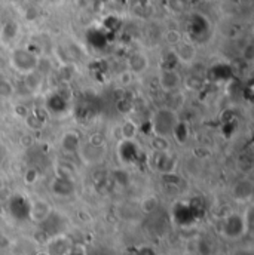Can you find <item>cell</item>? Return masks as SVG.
Masks as SVG:
<instances>
[{"mask_svg":"<svg viewBox=\"0 0 254 255\" xmlns=\"http://www.w3.org/2000/svg\"><path fill=\"white\" fill-rule=\"evenodd\" d=\"M54 212L51 202L45 197H36L28 202L27 217L33 224H43L46 223Z\"/></svg>","mask_w":254,"mask_h":255,"instance_id":"cell-3","label":"cell"},{"mask_svg":"<svg viewBox=\"0 0 254 255\" xmlns=\"http://www.w3.org/2000/svg\"><path fill=\"white\" fill-rule=\"evenodd\" d=\"M150 145H152L153 151H159V153L170 151V148H171V139L162 138V136H155L153 135V138L150 139Z\"/></svg>","mask_w":254,"mask_h":255,"instance_id":"cell-15","label":"cell"},{"mask_svg":"<svg viewBox=\"0 0 254 255\" xmlns=\"http://www.w3.org/2000/svg\"><path fill=\"white\" fill-rule=\"evenodd\" d=\"M119 132H121V139L122 141L131 142L138 135V124L135 121H132V119H127V121H124V124L119 128Z\"/></svg>","mask_w":254,"mask_h":255,"instance_id":"cell-11","label":"cell"},{"mask_svg":"<svg viewBox=\"0 0 254 255\" xmlns=\"http://www.w3.org/2000/svg\"><path fill=\"white\" fill-rule=\"evenodd\" d=\"M180 124V118L177 110L171 107H162L158 109L150 119V127L155 136H162V138H173V133L176 128Z\"/></svg>","mask_w":254,"mask_h":255,"instance_id":"cell-1","label":"cell"},{"mask_svg":"<svg viewBox=\"0 0 254 255\" xmlns=\"http://www.w3.org/2000/svg\"><path fill=\"white\" fill-rule=\"evenodd\" d=\"M176 55H177V58H179L182 63L189 64L195 60L196 51H195V48L192 46L191 43H182V42H180V43H179V48H177V51H176Z\"/></svg>","mask_w":254,"mask_h":255,"instance_id":"cell-12","label":"cell"},{"mask_svg":"<svg viewBox=\"0 0 254 255\" xmlns=\"http://www.w3.org/2000/svg\"><path fill=\"white\" fill-rule=\"evenodd\" d=\"M15 95V86L9 79L0 77V100H9Z\"/></svg>","mask_w":254,"mask_h":255,"instance_id":"cell-14","label":"cell"},{"mask_svg":"<svg viewBox=\"0 0 254 255\" xmlns=\"http://www.w3.org/2000/svg\"><path fill=\"white\" fill-rule=\"evenodd\" d=\"M36 255H49V254H48V253H46V251L43 250V251H39V253H37Z\"/></svg>","mask_w":254,"mask_h":255,"instance_id":"cell-22","label":"cell"},{"mask_svg":"<svg viewBox=\"0 0 254 255\" xmlns=\"http://www.w3.org/2000/svg\"><path fill=\"white\" fill-rule=\"evenodd\" d=\"M3 187H4V180H3V178L0 177V190H1Z\"/></svg>","mask_w":254,"mask_h":255,"instance_id":"cell-21","label":"cell"},{"mask_svg":"<svg viewBox=\"0 0 254 255\" xmlns=\"http://www.w3.org/2000/svg\"><path fill=\"white\" fill-rule=\"evenodd\" d=\"M82 145V139L79 132L76 130H67L61 136V148L64 153H77Z\"/></svg>","mask_w":254,"mask_h":255,"instance_id":"cell-9","label":"cell"},{"mask_svg":"<svg viewBox=\"0 0 254 255\" xmlns=\"http://www.w3.org/2000/svg\"><path fill=\"white\" fill-rule=\"evenodd\" d=\"M159 199L155 196V194H147V196H144L143 199H141V202H140V209L144 212V214H147V215H150V214H153V212H156L158 209H159Z\"/></svg>","mask_w":254,"mask_h":255,"instance_id":"cell-13","label":"cell"},{"mask_svg":"<svg viewBox=\"0 0 254 255\" xmlns=\"http://www.w3.org/2000/svg\"><path fill=\"white\" fill-rule=\"evenodd\" d=\"M232 197L235 202L238 203H249L252 202L254 196V183L252 178L249 177H244L241 180H238L234 187H232V191H231Z\"/></svg>","mask_w":254,"mask_h":255,"instance_id":"cell-5","label":"cell"},{"mask_svg":"<svg viewBox=\"0 0 254 255\" xmlns=\"http://www.w3.org/2000/svg\"><path fill=\"white\" fill-rule=\"evenodd\" d=\"M77 153L85 165H97L106 157V145H91L86 142L85 145H80Z\"/></svg>","mask_w":254,"mask_h":255,"instance_id":"cell-6","label":"cell"},{"mask_svg":"<svg viewBox=\"0 0 254 255\" xmlns=\"http://www.w3.org/2000/svg\"><path fill=\"white\" fill-rule=\"evenodd\" d=\"M167 40L170 43H180V34H179V31H176V30L168 31L167 33Z\"/></svg>","mask_w":254,"mask_h":255,"instance_id":"cell-18","label":"cell"},{"mask_svg":"<svg viewBox=\"0 0 254 255\" xmlns=\"http://www.w3.org/2000/svg\"><path fill=\"white\" fill-rule=\"evenodd\" d=\"M182 83H183V79L176 70L168 68L159 74V86L165 92H176L182 86Z\"/></svg>","mask_w":254,"mask_h":255,"instance_id":"cell-7","label":"cell"},{"mask_svg":"<svg viewBox=\"0 0 254 255\" xmlns=\"http://www.w3.org/2000/svg\"><path fill=\"white\" fill-rule=\"evenodd\" d=\"M67 255H86V253H85V250H82V248L71 247V250L68 251V254Z\"/></svg>","mask_w":254,"mask_h":255,"instance_id":"cell-19","label":"cell"},{"mask_svg":"<svg viewBox=\"0 0 254 255\" xmlns=\"http://www.w3.org/2000/svg\"><path fill=\"white\" fill-rule=\"evenodd\" d=\"M252 51H253V46H252V45H249V46H247V51H244V57H246V60H249V61H252V60H253V54H252Z\"/></svg>","mask_w":254,"mask_h":255,"instance_id":"cell-20","label":"cell"},{"mask_svg":"<svg viewBox=\"0 0 254 255\" xmlns=\"http://www.w3.org/2000/svg\"><path fill=\"white\" fill-rule=\"evenodd\" d=\"M149 67V58L143 52H135L129 57L128 60V71L131 74H141L147 70Z\"/></svg>","mask_w":254,"mask_h":255,"instance_id":"cell-10","label":"cell"},{"mask_svg":"<svg viewBox=\"0 0 254 255\" xmlns=\"http://www.w3.org/2000/svg\"><path fill=\"white\" fill-rule=\"evenodd\" d=\"M88 144H91V145H104L106 141H104V136L101 133H94V135L89 136Z\"/></svg>","mask_w":254,"mask_h":255,"instance_id":"cell-17","label":"cell"},{"mask_svg":"<svg viewBox=\"0 0 254 255\" xmlns=\"http://www.w3.org/2000/svg\"><path fill=\"white\" fill-rule=\"evenodd\" d=\"M10 64L12 67L21 73V74H31L34 73V70L37 68V64H39V58L28 49H15L10 55Z\"/></svg>","mask_w":254,"mask_h":255,"instance_id":"cell-4","label":"cell"},{"mask_svg":"<svg viewBox=\"0 0 254 255\" xmlns=\"http://www.w3.org/2000/svg\"><path fill=\"white\" fill-rule=\"evenodd\" d=\"M45 247H46L45 251L49 255H67L73 245L68 238H65L64 235H58V236H52Z\"/></svg>","mask_w":254,"mask_h":255,"instance_id":"cell-8","label":"cell"},{"mask_svg":"<svg viewBox=\"0 0 254 255\" xmlns=\"http://www.w3.org/2000/svg\"><path fill=\"white\" fill-rule=\"evenodd\" d=\"M250 218H249V209L243 214H229L222 220V236L231 241H237L247 235L250 230Z\"/></svg>","mask_w":254,"mask_h":255,"instance_id":"cell-2","label":"cell"},{"mask_svg":"<svg viewBox=\"0 0 254 255\" xmlns=\"http://www.w3.org/2000/svg\"><path fill=\"white\" fill-rule=\"evenodd\" d=\"M40 178V172L36 169V168H28L25 172H24V183L25 186H34Z\"/></svg>","mask_w":254,"mask_h":255,"instance_id":"cell-16","label":"cell"}]
</instances>
